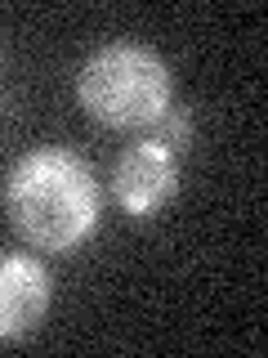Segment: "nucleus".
<instances>
[{"instance_id":"nucleus-1","label":"nucleus","mask_w":268,"mask_h":358,"mask_svg":"<svg viewBox=\"0 0 268 358\" xmlns=\"http://www.w3.org/2000/svg\"><path fill=\"white\" fill-rule=\"evenodd\" d=\"M103 188L72 148H36L9 171L5 210L22 242L36 251H72L98 224Z\"/></svg>"},{"instance_id":"nucleus-2","label":"nucleus","mask_w":268,"mask_h":358,"mask_svg":"<svg viewBox=\"0 0 268 358\" xmlns=\"http://www.w3.org/2000/svg\"><path fill=\"white\" fill-rule=\"evenodd\" d=\"M76 99L107 130H148L174 103V81L161 54L134 41H117L85 59L76 72Z\"/></svg>"},{"instance_id":"nucleus-5","label":"nucleus","mask_w":268,"mask_h":358,"mask_svg":"<svg viewBox=\"0 0 268 358\" xmlns=\"http://www.w3.org/2000/svg\"><path fill=\"white\" fill-rule=\"evenodd\" d=\"M148 130H152V134H148L152 143H161V148H170V152L179 157V152L188 148V143H193V112H188V108H174V103H170V108H165V112L152 121Z\"/></svg>"},{"instance_id":"nucleus-4","label":"nucleus","mask_w":268,"mask_h":358,"mask_svg":"<svg viewBox=\"0 0 268 358\" xmlns=\"http://www.w3.org/2000/svg\"><path fill=\"white\" fill-rule=\"evenodd\" d=\"M50 309V268L36 255H0V341H22Z\"/></svg>"},{"instance_id":"nucleus-3","label":"nucleus","mask_w":268,"mask_h":358,"mask_svg":"<svg viewBox=\"0 0 268 358\" xmlns=\"http://www.w3.org/2000/svg\"><path fill=\"white\" fill-rule=\"evenodd\" d=\"M179 193V157L152 139L130 143L112 166V197L134 220H148Z\"/></svg>"}]
</instances>
